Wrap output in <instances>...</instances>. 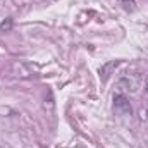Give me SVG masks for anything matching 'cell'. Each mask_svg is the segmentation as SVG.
<instances>
[{
  "label": "cell",
  "instance_id": "1",
  "mask_svg": "<svg viewBox=\"0 0 148 148\" xmlns=\"http://www.w3.org/2000/svg\"><path fill=\"white\" fill-rule=\"evenodd\" d=\"M114 109L117 114L121 115H131L133 114V109H131V103L129 100L124 97V95H114Z\"/></svg>",
  "mask_w": 148,
  "mask_h": 148
},
{
  "label": "cell",
  "instance_id": "2",
  "mask_svg": "<svg viewBox=\"0 0 148 148\" xmlns=\"http://www.w3.org/2000/svg\"><path fill=\"white\" fill-rule=\"evenodd\" d=\"M119 2H121V5H122L126 10H129V12L136 9V2H134V0H119Z\"/></svg>",
  "mask_w": 148,
  "mask_h": 148
},
{
  "label": "cell",
  "instance_id": "3",
  "mask_svg": "<svg viewBox=\"0 0 148 148\" xmlns=\"http://www.w3.org/2000/svg\"><path fill=\"white\" fill-rule=\"evenodd\" d=\"M10 28H12V19H7V21L0 23V29H10Z\"/></svg>",
  "mask_w": 148,
  "mask_h": 148
},
{
  "label": "cell",
  "instance_id": "4",
  "mask_svg": "<svg viewBox=\"0 0 148 148\" xmlns=\"http://www.w3.org/2000/svg\"><path fill=\"white\" fill-rule=\"evenodd\" d=\"M147 90H148V86H147Z\"/></svg>",
  "mask_w": 148,
  "mask_h": 148
}]
</instances>
